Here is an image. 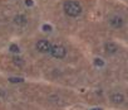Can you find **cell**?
I'll use <instances>...</instances> for the list:
<instances>
[{
	"label": "cell",
	"instance_id": "9",
	"mask_svg": "<svg viewBox=\"0 0 128 110\" xmlns=\"http://www.w3.org/2000/svg\"><path fill=\"white\" fill-rule=\"evenodd\" d=\"M10 81L12 82H20V81H23L22 79H10Z\"/></svg>",
	"mask_w": 128,
	"mask_h": 110
},
{
	"label": "cell",
	"instance_id": "5",
	"mask_svg": "<svg viewBox=\"0 0 128 110\" xmlns=\"http://www.w3.org/2000/svg\"><path fill=\"white\" fill-rule=\"evenodd\" d=\"M110 101L114 102V104H120V102L124 101V96L119 92H114V94L110 95Z\"/></svg>",
	"mask_w": 128,
	"mask_h": 110
},
{
	"label": "cell",
	"instance_id": "7",
	"mask_svg": "<svg viewBox=\"0 0 128 110\" xmlns=\"http://www.w3.org/2000/svg\"><path fill=\"white\" fill-rule=\"evenodd\" d=\"M15 23H18V24H25V18L24 17H16L15 18Z\"/></svg>",
	"mask_w": 128,
	"mask_h": 110
},
{
	"label": "cell",
	"instance_id": "1",
	"mask_svg": "<svg viewBox=\"0 0 128 110\" xmlns=\"http://www.w3.org/2000/svg\"><path fill=\"white\" fill-rule=\"evenodd\" d=\"M63 9H64L67 15H69L72 18H76V17L80 15V13H82V7L79 5V3L74 2V0H68V2H66Z\"/></svg>",
	"mask_w": 128,
	"mask_h": 110
},
{
	"label": "cell",
	"instance_id": "3",
	"mask_svg": "<svg viewBox=\"0 0 128 110\" xmlns=\"http://www.w3.org/2000/svg\"><path fill=\"white\" fill-rule=\"evenodd\" d=\"M50 48H52V44H50L46 39H40V41L36 42V49H38L39 52H42V53L49 52Z\"/></svg>",
	"mask_w": 128,
	"mask_h": 110
},
{
	"label": "cell",
	"instance_id": "8",
	"mask_svg": "<svg viewBox=\"0 0 128 110\" xmlns=\"http://www.w3.org/2000/svg\"><path fill=\"white\" fill-rule=\"evenodd\" d=\"M10 49H12L13 52H19V48H18V47H16L15 44H13V46L10 47Z\"/></svg>",
	"mask_w": 128,
	"mask_h": 110
},
{
	"label": "cell",
	"instance_id": "4",
	"mask_svg": "<svg viewBox=\"0 0 128 110\" xmlns=\"http://www.w3.org/2000/svg\"><path fill=\"white\" fill-rule=\"evenodd\" d=\"M109 24L113 27V28H120L123 24H124V22H123V19L120 18V17H112L110 19H109Z\"/></svg>",
	"mask_w": 128,
	"mask_h": 110
},
{
	"label": "cell",
	"instance_id": "6",
	"mask_svg": "<svg viewBox=\"0 0 128 110\" xmlns=\"http://www.w3.org/2000/svg\"><path fill=\"white\" fill-rule=\"evenodd\" d=\"M106 51L109 52V53H114L117 51V46L113 44V43H107L106 44Z\"/></svg>",
	"mask_w": 128,
	"mask_h": 110
},
{
	"label": "cell",
	"instance_id": "2",
	"mask_svg": "<svg viewBox=\"0 0 128 110\" xmlns=\"http://www.w3.org/2000/svg\"><path fill=\"white\" fill-rule=\"evenodd\" d=\"M49 52L52 53V56L55 57V58H63L64 56H66V53H67L66 48H64L63 46H60V44L52 46V48H50Z\"/></svg>",
	"mask_w": 128,
	"mask_h": 110
}]
</instances>
